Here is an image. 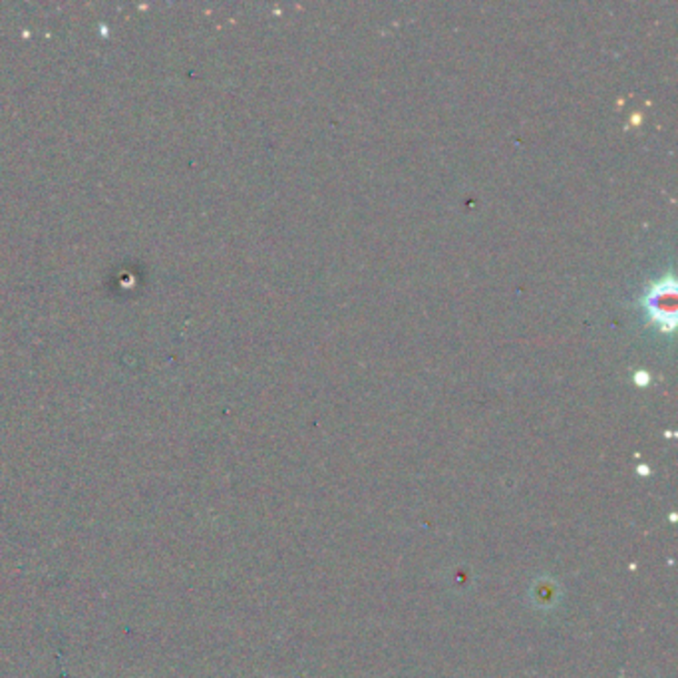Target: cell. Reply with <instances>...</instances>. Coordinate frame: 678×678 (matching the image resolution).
Instances as JSON below:
<instances>
[{"instance_id": "cell-1", "label": "cell", "mask_w": 678, "mask_h": 678, "mask_svg": "<svg viewBox=\"0 0 678 678\" xmlns=\"http://www.w3.org/2000/svg\"><path fill=\"white\" fill-rule=\"evenodd\" d=\"M647 307L651 319L659 322L661 330H673L674 329V309H676V297H674V281H663L647 297Z\"/></svg>"}]
</instances>
